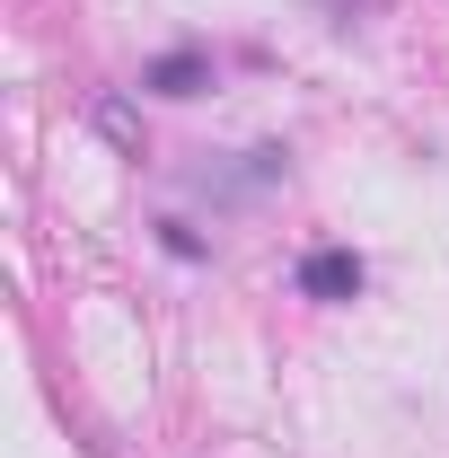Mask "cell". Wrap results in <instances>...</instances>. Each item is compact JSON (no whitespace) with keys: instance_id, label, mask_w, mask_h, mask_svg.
Instances as JSON below:
<instances>
[{"instance_id":"obj_2","label":"cell","mask_w":449,"mask_h":458,"mask_svg":"<svg viewBox=\"0 0 449 458\" xmlns=\"http://www.w3.org/2000/svg\"><path fill=\"white\" fill-rule=\"evenodd\" d=\"M203 80H212V62H203V54H168V62L141 71V89H159V98H194Z\"/></svg>"},{"instance_id":"obj_1","label":"cell","mask_w":449,"mask_h":458,"mask_svg":"<svg viewBox=\"0 0 449 458\" xmlns=\"http://www.w3.org/2000/svg\"><path fill=\"white\" fill-rule=\"evenodd\" d=\"M361 283H370V274H361L352 247H318V256H300V291H309V300H352Z\"/></svg>"}]
</instances>
